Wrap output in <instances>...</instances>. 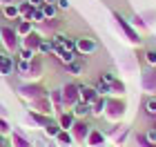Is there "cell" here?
Listing matches in <instances>:
<instances>
[{"label":"cell","instance_id":"1","mask_svg":"<svg viewBox=\"0 0 156 147\" xmlns=\"http://www.w3.org/2000/svg\"><path fill=\"white\" fill-rule=\"evenodd\" d=\"M16 69L23 80H40L45 74V60L40 54H36L31 60H16Z\"/></svg>","mask_w":156,"mask_h":147},{"label":"cell","instance_id":"2","mask_svg":"<svg viewBox=\"0 0 156 147\" xmlns=\"http://www.w3.org/2000/svg\"><path fill=\"white\" fill-rule=\"evenodd\" d=\"M127 114V100L125 98H118V96H107L105 98V114L103 118L112 125L120 123Z\"/></svg>","mask_w":156,"mask_h":147},{"label":"cell","instance_id":"3","mask_svg":"<svg viewBox=\"0 0 156 147\" xmlns=\"http://www.w3.org/2000/svg\"><path fill=\"white\" fill-rule=\"evenodd\" d=\"M16 92H18V96L23 98L25 103H34L36 98L47 96V94H49V89L42 85L40 80H23V82H20V85L16 87Z\"/></svg>","mask_w":156,"mask_h":147},{"label":"cell","instance_id":"4","mask_svg":"<svg viewBox=\"0 0 156 147\" xmlns=\"http://www.w3.org/2000/svg\"><path fill=\"white\" fill-rule=\"evenodd\" d=\"M0 40H2V49H5V51L18 54V49H20V36H18L16 27L0 25Z\"/></svg>","mask_w":156,"mask_h":147},{"label":"cell","instance_id":"5","mask_svg":"<svg viewBox=\"0 0 156 147\" xmlns=\"http://www.w3.org/2000/svg\"><path fill=\"white\" fill-rule=\"evenodd\" d=\"M60 29H62V20L58 18H45L42 23L34 25V31L40 33L42 38H54L56 33H60Z\"/></svg>","mask_w":156,"mask_h":147},{"label":"cell","instance_id":"6","mask_svg":"<svg viewBox=\"0 0 156 147\" xmlns=\"http://www.w3.org/2000/svg\"><path fill=\"white\" fill-rule=\"evenodd\" d=\"M114 20H116V25H118V29L123 31V36H125V40L129 45H134V47H138L140 45V36H138V31L132 27V23L129 20H125L120 13H114Z\"/></svg>","mask_w":156,"mask_h":147},{"label":"cell","instance_id":"7","mask_svg":"<svg viewBox=\"0 0 156 147\" xmlns=\"http://www.w3.org/2000/svg\"><path fill=\"white\" fill-rule=\"evenodd\" d=\"M105 136H107V141H112L116 147H125L127 138H129V127L116 123V125H112V127L107 129V134H105Z\"/></svg>","mask_w":156,"mask_h":147},{"label":"cell","instance_id":"8","mask_svg":"<svg viewBox=\"0 0 156 147\" xmlns=\"http://www.w3.org/2000/svg\"><path fill=\"white\" fill-rule=\"evenodd\" d=\"M69 131H72V138H74V143H76V145H85V141H87V136H89L91 127H89V123L85 121V118H76Z\"/></svg>","mask_w":156,"mask_h":147},{"label":"cell","instance_id":"9","mask_svg":"<svg viewBox=\"0 0 156 147\" xmlns=\"http://www.w3.org/2000/svg\"><path fill=\"white\" fill-rule=\"evenodd\" d=\"M60 89H62V100H65V107L72 109L74 105L80 100V87H78L76 82H65Z\"/></svg>","mask_w":156,"mask_h":147},{"label":"cell","instance_id":"10","mask_svg":"<svg viewBox=\"0 0 156 147\" xmlns=\"http://www.w3.org/2000/svg\"><path fill=\"white\" fill-rule=\"evenodd\" d=\"M29 109L31 111H38V114H45V116H56L54 114V105H51V100H49V96L36 98L34 103H29Z\"/></svg>","mask_w":156,"mask_h":147},{"label":"cell","instance_id":"11","mask_svg":"<svg viewBox=\"0 0 156 147\" xmlns=\"http://www.w3.org/2000/svg\"><path fill=\"white\" fill-rule=\"evenodd\" d=\"M96 49H98V45H96L94 38H89V36L76 38V51H78V56H89V54H94Z\"/></svg>","mask_w":156,"mask_h":147},{"label":"cell","instance_id":"12","mask_svg":"<svg viewBox=\"0 0 156 147\" xmlns=\"http://www.w3.org/2000/svg\"><path fill=\"white\" fill-rule=\"evenodd\" d=\"M13 69H16V60H13V54L0 49V76H11Z\"/></svg>","mask_w":156,"mask_h":147},{"label":"cell","instance_id":"13","mask_svg":"<svg viewBox=\"0 0 156 147\" xmlns=\"http://www.w3.org/2000/svg\"><path fill=\"white\" fill-rule=\"evenodd\" d=\"M140 85H143V92H147L150 96H156V67H152L150 72L143 74Z\"/></svg>","mask_w":156,"mask_h":147},{"label":"cell","instance_id":"14","mask_svg":"<svg viewBox=\"0 0 156 147\" xmlns=\"http://www.w3.org/2000/svg\"><path fill=\"white\" fill-rule=\"evenodd\" d=\"M85 147H107V136L101 129H91L87 141H85Z\"/></svg>","mask_w":156,"mask_h":147},{"label":"cell","instance_id":"15","mask_svg":"<svg viewBox=\"0 0 156 147\" xmlns=\"http://www.w3.org/2000/svg\"><path fill=\"white\" fill-rule=\"evenodd\" d=\"M40 43H42V36L36 33V31H31V33H27L25 38H20V47L31 49V51H36V54H38V49H40Z\"/></svg>","mask_w":156,"mask_h":147},{"label":"cell","instance_id":"16","mask_svg":"<svg viewBox=\"0 0 156 147\" xmlns=\"http://www.w3.org/2000/svg\"><path fill=\"white\" fill-rule=\"evenodd\" d=\"M27 121H29L31 125H36L38 129H45L49 123L54 121V116H45V114H38V111H27Z\"/></svg>","mask_w":156,"mask_h":147},{"label":"cell","instance_id":"17","mask_svg":"<svg viewBox=\"0 0 156 147\" xmlns=\"http://www.w3.org/2000/svg\"><path fill=\"white\" fill-rule=\"evenodd\" d=\"M47 96H49V100H51V105H54V114L56 116L62 114V111H67L65 100H62V89H51Z\"/></svg>","mask_w":156,"mask_h":147},{"label":"cell","instance_id":"18","mask_svg":"<svg viewBox=\"0 0 156 147\" xmlns=\"http://www.w3.org/2000/svg\"><path fill=\"white\" fill-rule=\"evenodd\" d=\"M78 87H80V100L83 103H87V105H91V103H96L98 100V98H101V96H98V92H96V89H94V85H78Z\"/></svg>","mask_w":156,"mask_h":147},{"label":"cell","instance_id":"19","mask_svg":"<svg viewBox=\"0 0 156 147\" xmlns=\"http://www.w3.org/2000/svg\"><path fill=\"white\" fill-rule=\"evenodd\" d=\"M9 143H11V147H34L31 141L27 136H23L20 131H11L9 134Z\"/></svg>","mask_w":156,"mask_h":147},{"label":"cell","instance_id":"20","mask_svg":"<svg viewBox=\"0 0 156 147\" xmlns=\"http://www.w3.org/2000/svg\"><path fill=\"white\" fill-rule=\"evenodd\" d=\"M56 121H58V125H60V129H72V125H74V121H76V116L72 114V111H62V114H58V118H56Z\"/></svg>","mask_w":156,"mask_h":147},{"label":"cell","instance_id":"21","mask_svg":"<svg viewBox=\"0 0 156 147\" xmlns=\"http://www.w3.org/2000/svg\"><path fill=\"white\" fill-rule=\"evenodd\" d=\"M54 141H56V145H58V147H72V145H74L72 131H67V129H60V131H58V136H56Z\"/></svg>","mask_w":156,"mask_h":147},{"label":"cell","instance_id":"22","mask_svg":"<svg viewBox=\"0 0 156 147\" xmlns=\"http://www.w3.org/2000/svg\"><path fill=\"white\" fill-rule=\"evenodd\" d=\"M16 20H18L16 31H18V36H20V38H25L27 33H31V31H34V23H31V20H25V18H16Z\"/></svg>","mask_w":156,"mask_h":147},{"label":"cell","instance_id":"23","mask_svg":"<svg viewBox=\"0 0 156 147\" xmlns=\"http://www.w3.org/2000/svg\"><path fill=\"white\" fill-rule=\"evenodd\" d=\"M125 94H127V87H125V82L123 80H114L109 85V96H118V98H125Z\"/></svg>","mask_w":156,"mask_h":147},{"label":"cell","instance_id":"24","mask_svg":"<svg viewBox=\"0 0 156 147\" xmlns=\"http://www.w3.org/2000/svg\"><path fill=\"white\" fill-rule=\"evenodd\" d=\"M69 111H72L76 118H87V116H89V105H87V103H83V100H78Z\"/></svg>","mask_w":156,"mask_h":147},{"label":"cell","instance_id":"25","mask_svg":"<svg viewBox=\"0 0 156 147\" xmlns=\"http://www.w3.org/2000/svg\"><path fill=\"white\" fill-rule=\"evenodd\" d=\"M105 114V98L101 96L96 103H91L89 105V116H96V118H101Z\"/></svg>","mask_w":156,"mask_h":147},{"label":"cell","instance_id":"26","mask_svg":"<svg viewBox=\"0 0 156 147\" xmlns=\"http://www.w3.org/2000/svg\"><path fill=\"white\" fill-rule=\"evenodd\" d=\"M58 131H60V125H58V121H51V123H49L45 129H42V134H45L47 138H56V136H58Z\"/></svg>","mask_w":156,"mask_h":147},{"label":"cell","instance_id":"27","mask_svg":"<svg viewBox=\"0 0 156 147\" xmlns=\"http://www.w3.org/2000/svg\"><path fill=\"white\" fill-rule=\"evenodd\" d=\"M2 16H5V18H11V20L20 18V13H18V5H2Z\"/></svg>","mask_w":156,"mask_h":147},{"label":"cell","instance_id":"28","mask_svg":"<svg viewBox=\"0 0 156 147\" xmlns=\"http://www.w3.org/2000/svg\"><path fill=\"white\" fill-rule=\"evenodd\" d=\"M40 56H47V54H54V40L51 38H42L40 43V49H38Z\"/></svg>","mask_w":156,"mask_h":147},{"label":"cell","instance_id":"29","mask_svg":"<svg viewBox=\"0 0 156 147\" xmlns=\"http://www.w3.org/2000/svg\"><path fill=\"white\" fill-rule=\"evenodd\" d=\"M58 58L65 62V65H69V62L78 60V51H76V49H72V51H60V54H58Z\"/></svg>","mask_w":156,"mask_h":147},{"label":"cell","instance_id":"30","mask_svg":"<svg viewBox=\"0 0 156 147\" xmlns=\"http://www.w3.org/2000/svg\"><path fill=\"white\" fill-rule=\"evenodd\" d=\"M42 11H45V18H58V7L54 2H45L42 5Z\"/></svg>","mask_w":156,"mask_h":147},{"label":"cell","instance_id":"31","mask_svg":"<svg viewBox=\"0 0 156 147\" xmlns=\"http://www.w3.org/2000/svg\"><path fill=\"white\" fill-rule=\"evenodd\" d=\"M31 9H34V5H29L27 0H25V2H20V5H18V13H20V18L29 20V16H31Z\"/></svg>","mask_w":156,"mask_h":147},{"label":"cell","instance_id":"32","mask_svg":"<svg viewBox=\"0 0 156 147\" xmlns=\"http://www.w3.org/2000/svg\"><path fill=\"white\" fill-rule=\"evenodd\" d=\"M29 20H31L34 25H36V23H42V20H45V11H42V7H34Z\"/></svg>","mask_w":156,"mask_h":147},{"label":"cell","instance_id":"33","mask_svg":"<svg viewBox=\"0 0 156 147\" xmlns=\"http://www.w3.org/2000/svg\"><path fill=\"white\" fill-rule=\"evenodd\" d=\"M65 67H67V72L72 74V76H80L83 74V62H78V60L69 62V65H65Z\"/></svg>","mask_w":156,"mask_h":147},{"label":"cell","instance_id":"34","mask_svg":"<svg viewBox=\"0 0 156 147\" xmlns=\"http://www.w3.org/2000/svg\"><path fill=\"white\" fill-rule=\"evenodd\" d=\"M94 89L98 92V96H103V98H107V96H109V85H105L103 80H98V82H94Z\"/></svg>","mask_w":156,"mask_h":147},{"label":"cell","instance_id":"35","mask_svg":"<svg viewBox=\"0 0 156 147\" xmlns=\"http://www.w3.org/2000/svg\"><path fill=\"white\" fill-rule=\"evenodd\" d=\"M145 111L150 116H156V96H150L147 98V103H145Z\"/></svg>","mask_w":156,"mask_h":147},{"label":"cell","instance_id":"36","mask_svg":"<svg viewBox=\"0 0 156 147\" xmlns=\"http://www.w3.org/2000/svg\"><path fill=\"white\" fill-rule=\"evenodd\" d=\"M34 56H36V51H31V49H25V47L18 49V60H31Z\"/></svg>","mask_w":156,"mask_h":147},{"label":"cell","instance_id":"37","mask_svg":"<svg viewBox=\"0 0 156 147\" xmlns=\"http://www.w3.org/2000/svg\"><path fill=\"white\" fill-rule=\"evenodd\" d=\"M145 62L150 67H156V49H147L145 51Z\"/></svg>","mask_w":156,"mask_h":147},{"label":"cell","instance_id":"38","mask_svg":"<svg viewBox=\"0 0 156 147\" xmlns=\"http://www.w3.org/2000/svg\"><path fill=\"white\" fill-rule=\"evenodd\" d=\"M11 131H13V129H11V125H9V121H7V118H2V116H0V134H5V136H7V134H11Z\"/></svg>","mask_w":156,"mask_h":147},{"label":"cell","instance_id":"39","mask_svg":"<svg viewBox=\"0 0 156 147\" xmlns=\"http://www.w3.org/2000/svg\"><path fill=\"white\" fill-rule=\"evenodd\" d=\"M136 143H138V147H156V143H150L145 134H138L136 136Z\"/></svg>","mask_w":156,"mask_h":147},{"label":"cell","instance_id":"40","mask_svg":"<svg viewBox=\"0 0 156 147\" xmlns=\"http://www.w3.org/2000/svg\"><path fill=\"white\" fill-rule=\"evenodd\" d=\"M101 80L105 82V85H112V82L116 80V76L112 74V72H103V74H101Z\"/></svg>","mask_w":156,"mask_h":147},{"label":"cell","instance_id":"41","mask_svg":"<svg viewBox=\"0 0 156 147\" xmlns=\"http://www.w3.org/2000/svg\"><path fill=\"white\" fill-rule=\"evenodd\" d=\"M132 23H134V27H138V29H140V27L145 29V23H143V18H140V16H134V18H132Z\"/></svg>","mask_w":156,"mask_h":147},{"label":"cell","instance_id":"42","mask_svg":"<svg viewBox=\"0 0 156 147\" xmlns=\"http://www.w3.org/2000/svg\"><path fill=\"white\" fill-rule=\"evenodd\" d=\"M56 7H58V9H69V0H58Z\"/></svg>","mask_w":156,"mask_h":147},{"label":"cell","instance_id":"43","mask_svg":"<svg viewBox=\"0 0 156 147\" xmlns=\"http://www.w3.org/2000/svg\"><path fill=\"white\" fill-rule=\"evenodd\" d=\"M0 147H11V143L7 141V136H5V134H0Z\"/></svg>","mask_w":156,"mask_h":147},{"label":"cell","instance_id":"44","mask_svg":"<svg viewBox=\"0 0 156 147\" xmlns=\"http://www.w3.org/2000/svg\"><path fill=\"white\" fill-rule=\"evenodd\" d=\"M25 2V0H0V5H20Z\"/></svg>","mask_w":156,"mask_h":147},{"label":"cell","instance_id":"45","mask_svg":"<svg viewBox=\"0 0 156 147\" xmlns=\"http://www.w3.org/2000/svg\"><path fill=\"white\" fill-rule=\"evenodd\" d=\"M27 2L34 5V7H42V5H45V0H27Z\"/></svg>","mask_w":156,"mask_h":147},{"label":"cell","instance_id":"46","mask_svg":"<svg viewBox=\"0 0 156 147\" xmlns=\"http://www.w3.org/2000/svg\"><path fill=\"white\" fill-rule=\"evenodd\" d=\"M7 114H9V111H7L5 103H0V116H2V118H7Z\"/></svg>","mask_w":156,"mask_h":147},{"label":"cell","instance_id":"47","mask_svg":"<svg viewBox=\"0 0 156 147\" xmlns=\"http://www.w3.org/2000/svg\"><path fill=\"white\" fill-rule=\"evenodd\" d=\"M45 2H54V5H56V2H58V0H45Z\"/></svg>","mask_w":156,"mask_h":147},{"label":"cell","instance_id":"48","mask_svg":"<svg viewBox=\"0 0 156 147\" xmlns=\"http://www.w3.org/2000/svg\"><path fill=\"white\" fill-rule=\"evenodd\" d=\"M0 47H2V40H0Z\"/></svg>","mask_w":156,"mask_h":147},{"label":"cell","instance_id":"49","mask_svg":"<svg viewBox=\"0 0 156 147\" xmlns=\"http://www.w3.org/2000/svg\"><path fill=\"white\" fill-rule=\"evenodd\" d=\"M154 127H156V125H154Z\"/></svg>","mask_w":156,"mask_h":147}]
</instances>
